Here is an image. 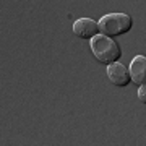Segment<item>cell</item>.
<instances>
[{"mask_svg":"<svg viewBox=\"0 0 146 146\" xmlns=\"http://www.w3.org/2000/svg\"><path fill=\"white\" fill-rule=\"evenodd\" d=\"M91 50L94 54V58L106 65L115 63L122 55V49H120L119 42H115L114 39L107 36H102V34H98L96 37L91 39Z\"/></svg>","mask_w":146,"mask_h":146,"instance_id":"1","label":"cell"},{"mask_svg":"<svg viewBox=\"0 0 146 146\" xmlns=\"http://www.w3.org/2000/svg\"><path fill=\"white\" fill-rule=\"evenodd\" d=\"M99 31L102 36L117 37L122 34H127L133 28V18L127 13H109L99 20Z\"/></svg>","mask_w":146,"mask_h":146,"instance_id":"2","label":"cell"},{"mask_svg":"<svg viewBox=\"0 0 146 146\" xmlns=\"http://www.w3.org/2000/svg\"><path fill=\"white\" fill-rule=\"evenodd\" d=\"M73 33L81 39H93L99 33V25L91 18H80L73 23Z\"/></svg>","mask_w":146,"mask_h":146,"instance_id":"3","label":"cell"},{"mask_svg":"<svg viewBox=\"0 0 146 146\" xmlns=\"http://www.w3.org/2000/svg\"><path fill=\"white\" fill-rule=\"evenodd\" d=\"M107 78L110 80L112 84L120 86V88H123V86L131 83L130 70H127V67H123L119 62H115V63H112V65L107 67Z\"/></svg>","mask_w":146,"mask_h":146,"instance_id":"4","label":"cell"},{"mask_svg":"<svg viewBox=\"0 0 146 146\" xmlns=\"http://www.w3.org/2000/svg\"><path fill=\"white\" fill-rule=\"evenodd\" d=\"M131 81L138 86L146 84V55H136L130 62Z\"/></svg>","mask_w":146,"mask_h":146,"instance_id":"5","label":"cell"},{"mask_svg":"<svg viewBox=\"0 0 146 146\" xmlns=\"http://www.w3.org/2000/svg\"><path fill=\"white\" fill-rule=\"evenodd\" d=\"M138 99H140L143 104H146V84L140 86V89H138Z\"/></svg>","mask_w":146,"mask_h":146,"instance_id":"6","label":"cell"}]
</instances>
